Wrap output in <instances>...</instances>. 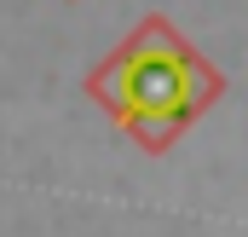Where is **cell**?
Masks as SVG:
<instances>
[{
  "instance_id": "1",
  "label": "cell",
  "mask_w": 248,
  "mask_h": 237,
  "mask_svg": "<svg viewBox=\"0 0 248 237\" xmlns=\"http://www.w3.org/2000/svg\"><path fill=\"white\" fill-rule=\"evenodd\" d=\"M87 93L122 121L133 127H179L202 116L219 93H225V75L202 58L179 35L173 17L150 12L127 29V41L87 75Z\"/></svg>"
}]
</instances>
